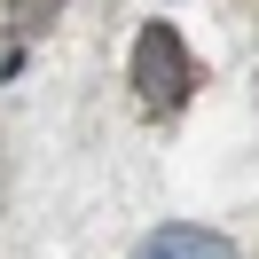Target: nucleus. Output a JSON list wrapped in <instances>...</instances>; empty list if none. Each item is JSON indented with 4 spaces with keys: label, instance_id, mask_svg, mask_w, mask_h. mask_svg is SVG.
<instances>
[{
    "label": "nucleus",
    "instance_id": "1",
    "mask_svg": "<svg viewBox=\"0 0 259 259\" xmlns=\"http://www.w3.org/2000/svg\"><path fill=\"white\" fill-rule=\"evenodd\" d=\"M189 87H196V63L181 48V32L173 24H142V39H134V95H142V110H157V118L181 110Z\"/></svg>",
    "mask_w": 259,
    "mask_h": 259
},
{
    "label": "nucleus",
    "instance_id": "2",
    "mask_svg": "<svg viewBox=\"0 0 259 259\" xmlns=\"http://www.w3.org/2000/svg\"><path fill=\"white\" fill-rule=\"evenodd\" d=\"M134 259H236V243H228L220 228L173 220V228H157V236H142V243H134Z\"/></svg>",
    "mask_w": 259,
    "mask_h": 259
}]
</instances>
